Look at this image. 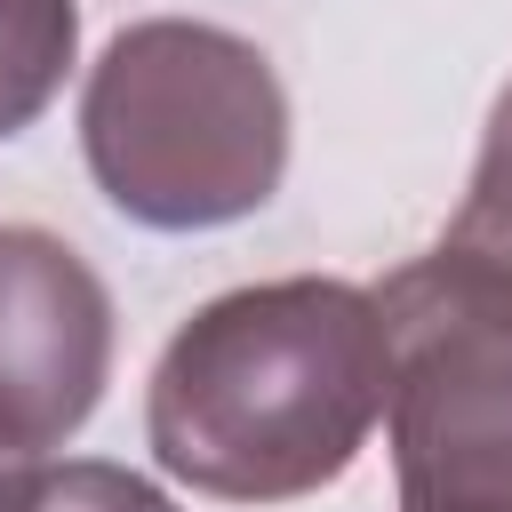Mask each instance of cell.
<instances>
[{
  "mask_svg": "<svg viewBox=\"0 0 512 512\" xmlns=\"http://www.w3.org/2000/svg\"><path fill=\"white\" fill-rule=\"evenodd\" d=\"M384 416V320L352 280H256L200 304L152 360L144 440L168 480L288 504L352 472Z\"/></svg>",
  "mask_w": 512,
  "mask_h": 512,
  "instance_id": "6da1fadb",
  "label": "cell"
},
{
  "mask_svg": "<svg viewBox=\"0 0 512 512\" xmlns=\"http://www.w3.org/2000/svg\"><path fill=\"white\" fill-rule=\"evenodd\" d=\"M96 192L144 232H216L256 216L288 176V88L224 24L144 16L104 40L80 88Z\"/></svg>",
  "mask_w": 512,
  "mask_h": 512,
  "instance_id": "7a4b0ae2",
  "label": "cell"
},
{
  "mask_svg": "<svg viewBox=\"0 0 512 512\" xmlns=\"http://www.w3.org/2000/svg\"><path fill=\"white\" fill-rule=\"evenodd\" d=\"M368 296L400 512H512V280L432 248Z\"/></svg>",
  "mask_w": 512,
  "mask_h": 512,
  "instance_id": "3957f363",
  "label": "cell"
},
{
  "mask_svg": "<svg viewBox=\"0 0 512 512\" xmlns=\"http://www.w3.org/2000/svg\"><path fill=\"white\" fill-rule=\"evenodd\" d=\"M112 384V296L96 264L40 232L0 224V456L40 464Z\"/></svg>",
  "mask_w": 512,
  "mask_h": 512,
  "instance_id": "277c9868",
  "label": "cell"
},
{
  "mask_svg": "<svg viewBox=\"0 0 512 512\" xmlns=\"http://www.w3.org/2000/svg\"><path fill=\"white\" fill-rule=\"evenodd\" d=\"M80 56V0H0V136H24Z\"/></svg>",
  "mask_w": 512,
  "mask_h": 512,
  "instance_id": "5b68a950",
  "label": "cell"
},
{
  "mask_svg": "<svg viewBox=\"0 0 512 512\" xmlns=\"http://www.w3.org/2000/svg\"><path fill=\"white\" fill-rule=\"evenodd\" d=\"M440 248L472 256L496 280H512V80H504V96H496V112L480 128V160H472V184H464Z\"/></svg>",
  "mask_w": 512,
  "mask_h": 512,
  "instance_id": "8992f818",
  "label": "cell"
},
{
  "mask_svg": "<svg viewBox=\"0 0 512 512\" xmlns=\"http://www.w3.org/2000/svg\"><path fill=\"white\" fill-rule=\"evenodd\" d=\"M16 512H176V496H160V488H152L144 472H128V464L72 456V464H32Z\"/></svg>",
  "mask_w": 512,
  "mask_h": 512,
  "instance_id": "52a82bcc",
  "label": "cell"
},
{
  "mask_svg": "<svg viewBox=\"0 0 512 512\" xmlns=\"http://www.w3.org/2000/svg\"><path fill=\"white\" fill-rule=\"evenodd\" d=\"M24 472H32V464H8V456H0V512H16V496H24Z\"/></svg>",
  "mask_w": 512,
  "mask_h": 512,
  "instance_id": "ba28073f",
  "label": "cell"
}]
</instances>
